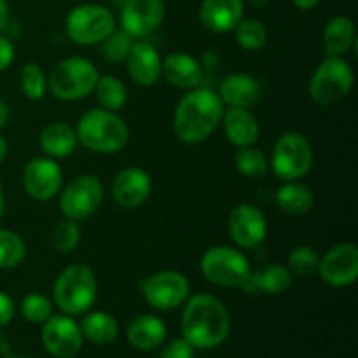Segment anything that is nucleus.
Wrapping results in <instances>:
<instances>
[{"instance_id": "46", "label": "nucleus", "mask_w": 358, "mask_h": 358, "mask_svg": "<svg viewBox=\"0 0 358 358\" xmlns=\"http://www.w3.org/2000/svg\"><path fill=\"white\" fill-rule=\"evenodd\" d=\"M3 212H6V198H3L2 185H0V217L3 215Z\"/></svg>"}, {"instance_id": "45", "label": "nucleus", "mask_w": 358, "mask_h": 358, "mask_svg": "<svg viewBox=\"0 0 358 358\" xmlns=\"http://www.w3.org/2000/svg\"><path fill=\"white\" fill-rule=\"evenodd\" d=\"M7 150H9V147H7L6 138H3V136H0V163H2V161L6 159Z\"/></svg>"}, {"instance_id": "47", "label": "nucleus", "mask_w": 358, "mask_h": 358, "mask_svg": "<svg viewBox=\"0 0 358 358\" xmlns=\"http://www.w3.org/2000/svg\"><path fill=\"white\" fill-rule=\"evenodd\" d=\"M3 358H31V357H24V355H13V353H9V355H6Z\"/></svg>"}, {"instance_id": "36", "label": "nucleus", "mask_w": 358, "mask_h": 358, "mask_svg": "<svg viewBox=\"0 0 358 358\" xmlns=\"http://www.w3.org/2000/svg\"><path fill=\"white\" fill-rule=\"evenodd\" d=\"M21 315L30 324H44L52 315L51 301L42 294H28L21 301Z\"/></svg>"}, {"instance_id": "15", "label": "nucleus", "mask_w": 358, "mask_h": 358, "mask_svg": "<svg viewBox=\"0 0 358 358\" xmlns=\"http://www.w3.org/2000/svg\"><path fill=\"white\" fill-rule=\"evenodd\" d=\"M166 7L163 0H126L121 7L119 23L133 38L147 37L163 23Z\"/></svg>"}, {"instance_id": "1", "label": "nucleus", "mask_w": 358, "mask_h": 358, "mask_svg": "<svg viewBox=\"0 0 358 358\" xmlns=\"http://www.w3.org/2000/svg\"><path fill=\"white\" fill-rule=\"evenodd\" d=\"M231 331L226 306L210 294H196L185 301L182 336L194 350H213L222 345Z\"/></svg>"}, {"instance_id": "22", "label": "nucleus", "mask_w": 358, "mask_h": 358, "mask_svg": "<svg viewBox=\"0 0 358 358\" xmlns=\"http://www.w3.org/2000/svg\"><path fill=\"white\" fill-rule=\"evenodd\" d=\"M219 98L229 107L250 108L261 98V84L255 77L247 73H233L220 84Z\"/></svg>"}, {"instance_id": "31", "label": "nucleus", "mask_w": 358, "mask_h": 358, "mask_svg": "<svg viewBox=\"0 0 358 358\" xmlns=\"http://www.w3.org/2000/svg\"><path fill=\"white\" fill-rule=\"evenodd\" d=\"M234 37L240 48L247 49V51H257V49L264 48L268 42V30H266L264 23L259 20H241L234 28Z\"/></svg>"}, {"instance_id": "3", "label": "nucleus", "mask_w": 358, "mask_h": 358, "mask_svg": "<svg viewBox=\"0 0 358 358\" xmlns=\"http://www.w3.org/2000/svg\"><path fill=\"white\" fill-rule=\"evenodd\" d=\"M77 142L98 154L121 152L129 138L126 122L115 112L93 108L79 119Z\"/></svg>"}, {"instance_id": "2", "label": "nucleus", "mask_w": 358, "mask_h": 358, "mask_svg": "<svg viewBox=\"0 0 358 358\" xmlns=\"http://www.w3.org/2000/svg\"><path fill=\"white\" fill-rule=\"evenodd\" d=\"M224 103L208 87L189 90L178 101L173 114V131L185 143H199L208 138L222 121Z\"/></svg>"}, {"instance_id": "39", "label": "nucleus", "mask_w": 358, "mask_h": 358, "mask_svg": "<svg viewBox=\"0 0 358 358\" xmlns=\"http://www.w3.org/2000/svg\"><path fill=\"white\" fill-rule=\"evenodd\" d=\"M14 62V44L10 38L0 35V72L9 69Z\"/></svg>"}, {"instance_id": "28", "label": "nucleus", "mask_w": 358, "mask_h": 358, "mask_svg": "<svg viewBox=\"0 0 358 358\" xmlns=\"http://www.w3.org/2000/svg\"><path fill=\"white\" fill-rule=\"evenodd\" d=\"M80 332L83 338L94 345H110L115 341L119 334V324L110 313L105 311H93L87 313L80 322Z\"/></svg>"}, {"instance_id": "12", "label": "nucleus", "mask_w": 358, "mask_h": 358, "mask_svg": "<svg viewBox=\"0 0 358 358\" xmlns=\"http://www.w3.org/2000/svg\"><path fill=\"white\" fill-rule=\"evenodd\" d=\"M42 343L48 353L55 358H73L83 350V332L79 324L69 315H55L44 322Z\"/></svg>"}, {"instance_id": "30", "label": "nucleus", "mask_w": 358, "mask_h": 358, "mask_svg": "<svg viewBox=\"0 0 358 358\" xmlns=\"http://www.w3.org/2000/svg\"><path fill=\"white\" fill-rule=\"evenodd\" d=\"M234 164H236V170L248 178L264 177L269 170V163L262 150L254 145L238 147L234 154Z\"/></svg>"}, {"instance_id": "27", "label": "nucleus", "mask_w": 358, "mask_h": 358, "mask_svg": "<svg viewBox=\"0 0 358 358\" xmlns=\"http://www.w3.org/2000/svg\"><path fill=\"white\" fill-rule=\"evenodd\" d=\"M278 210L289 215H303L308 213L315 205V194L308 185L299 184L296 180L287 182L278 189L275 196Z\"/></svg>"}, {"instance_id": "4", "label": "nucleus", "mask_w": 358, "mask_h": 358, "mask_svg": "<svg viewBox=\"0 0 358 358\" xmlns=\"http://www.w3.org/2000/svg\"><path fill=\"white\" fill-rule=\"evenodd\" d=\"M96 299V276L86 264H70L55 283V303L69 317L83 315Z\"/></svg>"}, {"instance_id": "35", "label": "nucleus", "mask_w": 358, "mask_h": 358, "mask_svg": "<svg viewBox=\"0 0 358 358\" xmlns=\"http://www.w3.org/2000/svg\"><path fill=\"white\" fill-rule=\"evenodd\" d=\"M21 90L30 100H42L48 91V79L37 63H27L21 69Z\"/></svg>"}, {"instance_id": "6", "label": "nucleus", "mask_w": 358, "mask_h": 358, "mask_svg": "<svg viewBox=\"0 0 358 358\" xmlns=\"http://www.w3.org/2000/svg\"><path fill=\"white\" fill-rule=\"evenodd\" d=\"M355 73L341 56H329L318 65L310 80V98L320 107H329L350 94Z\"/></svg>"}, {"instance_id": "44", "label": "nucleus", "mask_w": 358, "mask_h": 358, "mask_svg": "<svg viewBox=\"0 0 358 358\" xmlns=\"http://www.w3.org/2000/svg\"><path fill=\"white\" fill-rule=\"evenodd\" d=\"M7 119H9V108H7V105L0 100V128L6 126Z\"/></svg>"}, {"instance_id": "20", "label": "nucleus", "mask_w": 358, "mask_h": 358, "mask_svg": "<svg viewBox=\"0 0 358 358\" xmlns=\"http://www.w3.org/2000/svg\"><path fill=\"white\" fill-rule=\"evenodd\" d=\"M161 76L175 87L194 90L203 80V66L185 52H171L161 62Z\"/></svg>"}, {"instance_id": "38", "label": "nucleus", "mask_w": 358, "mask_h": 358, "mask_svg": "<svg viewBox=\"0 0 358 358\" xmlns=\"http://www.w3.org/2000/svg\"><path fill=\"white\" fill-rule=\"evenodd\" d=\"M159 358H194V348L184 338L173 339L164 345Z\"/></svg>"}, {"instance_id": "19", "label": "nucleus", "mask_w": 358, "mask_h": 358, "mask_svg": "<svg viewBox=\"0 0 358 358\" xmlns=\"http://www.w3.org/2000/svg\"><path fill=\"white\" fill-rule=\"evenodd\" d=\"M126 63L129 76L138 86L150 87L161 79V56L149 42H135Z\"/></svg>"}, {"instance_id": "7", "label": "nucleus", "mask_w": 358, "mask_h": 358, "mask_svg": "<svg viewBox=\"0 0 358 358\" xmlns=\"http://www.w3.org/2000/svg\"><path fill=\"white\" fill-rule=\"evenodd\" d=\"M65 30L73 44H100L115 30V17L100 3H80L66 16Z\"/></svg>"}, {"instance_id": "5", "label": "nucleus", "mask_w": 358, "mask_h": 358, "mask_svg": "<svg viewBox=\"0 0 358 358\" xmlns=\"http://www.w3.org/2000/svg\"><path fill=\"white\" fill-rule=\"evenodd\" d=\"M98 77L100 73L93 62L83 56H70L52 69L48 79V87L58 100L76 101L93 93Z\"/></svg>"}, {"instance_id": "8", "label": "nucleus", "mask_w": 358, "mask_h": 358, "mask_svg": "<svg viewBox=\"0 0 358 358\" xmlns=\"http://www.w3.org/2000/svg\"><path fill=\"white\" fill-rule=\"evenodd\" d=\"M203 276L213 285L243 287L250 278L252 268L247 257L233 247H213L203 254L199 261Z\"/></svg>"}, {"instance_id": "9", "label": "nucleus", "mask_w": 358, "mask_h": 358, "mask_svg": "<svg viewBox=\"0 0 358 358\" xmlns=\"http://www.w3.org/2000/svg\"><path fill=\"white\" fill-rule=\"evenodd\" d=\"M311 164L313 150L306 136L297 131H287L276 140L269 166L280 180L290 182L304 177Z\"/></svg>"}, {"instance_id": "13", "label": "nucleus", "mask_w": 358, "mask_h": 358, "mask_svg": "<svg viewBox=\"0 0 358 358\" xmlns=\"http://www.w3.org/2000/svg\"><path fill=\"white\" fill-rule=\"evenodd\" d=\"M63 185V173L59 164L51 157H34L23 170V187L35 201H49Z\"/></svg>"}, {"instance_id": "21", "label": "nucleus", "mask_w": 358, "mask_h": 358, "mask_svg": "<svg viewBox=\"0 0 358 358\" xmlns=\"http://www.w3.org/2000/svg\"><path fill=\"white\" fill-rule=\"evenodd\" d=\"M222 122L227 140L236 147L254 145L261 135L257 119L248 108L229 107L222 114Z\"/></svg>"}, {"instance_id": "25", "label": "nucleus", "mask_w": 358, "mask_h": 358, "mask_svg": "<svg viewBox=\"0 0 358 358\" xmlns=\"http://www.w3.org/2000/svg\"><path fill=\"white\" fill-rule=\"evenodd\" d=\"M292 285V273L287 266L282 264H266L259 271L250 273V278L241 289L245 292H264L276 296L283 294Z\"/></svg>"}, {"instance_id": "29", "label": "nucleus", "mask_w": 358, "mask_h": 358, "mask_svg": "<svg viewBox=\"0 0 358 358\" xmlns=\"http://www.w3.org/2000/svg\"><path fill=\"white\" fill-rule=\"evenodd\" d=\"M93 91L96 93L100 107L105 110H119V108L124 107L126 100H128V90H126L124 83L114 76L98 77V83Z\"/></svg>"}, {"instance_id": "18", "label": "nucleus", "mask_w": 358, "mask_h": 358, "mask_svg": "<svg viewBox=\"0 0 358 358\" xmlns=\"http://www.w3.org/2000/svg\"><path fill=\"white\" fill-rule=\"evenodd\" d=\"M243 0H203L199 21L213 34H227L243 20Z\"/></svg>"}, {"instance_id": "32", "label": "nucleus", "mask_w": 358, "mask_h": 358, "mask_svg": "<svg viewBox=\"0 0 358 358\" xmlns=\"http://www.w3.org/2000/svg\"><path fill=\"white\" fill-rule=\"evenodd\" d=\"M27 245L9 229H0V269H13L23 262Z\"/></svg>"}, {"instance_id": "43", "label": "nucleus", "mask_w": 358, "mask_h": 358, "mask_svg": "<svg viewBox=\"0 0 358 358\" xmlns=\"http://www.w3.org/2000/svg\"><path fill=\"white\" fill-rule=\"evenodd\" d=\"M10 353V343L6 336L0 332V357H6Z\"/></svg>"}, {"instance_id": "40", "label": "nucleus", "mask_w": 358, "mask_h": 358, "mask_svg": "<svg viewBox=\"0 0 358 358\" xmlns=\"http://www.w3.org/2000/svg\"><path fill=\"white\" fill-rule=\"evenodd\" d=\"M14 317V303L6 292L0 290V329L6 327Z\"/></svg>"}, {"instance_id": "11", "label": "nucleus", "mask_w": 358, "mask_h": 358, "mask_svg": "<svg viewBox=\"0 0 358 358\" xmlns=\"http://www.w3.org/2000/svg\"><path fill=\"white\" fill-rule=\"evenodd\" d=\"M143 299L154 310L170 311L182 306L189 299L191 283L178 271H159L142 282Z\"/></svg>"}, {"instance_id": "17", "label": "nucleus", "mask_w": 358, "mask_h": 358, "mask_svg": "<svg viewBox=\"0 0 358 358\" xmlns=\"http://www.w3.org/2000/svg\"><path fill=\"white\" fill-rule=\"evenodd\" d=\"M152 180L145 170L138 166L124 168L112 182V198L121 208H138L149 199Z\"/></svg>"}, {"instance_id": "24", "label": "nucleus", "mask_w": 358, "mask_h": 358, "mask_svg": "<svg viewBox=\"0 0 358 358\" xmlns=\"http://www.w3.org/2000/svg\"><path fill=\"white\" fill-rule=\"evenodd\" d=\"M38 145L42 152L51 159H63L69 157L77 147V133L66 122H51L42 129L38 136Z\"/></svg>"}, {"instance_id": "41", "label": "nucleus", "mask_w": 358, "mask_h": 358, "mask_svg": "<svg viewBox=\"0 0 358 358\" xmlns=\"http://www.w3.org/2000/svg\"><path fill=\"white\" fill-rule=\"evenodd\" d=\"M9 23V3L7 0H0V31L6 30Z\"/></svg>"}, {"instance_id": "42", "label": "nucleus", "mask_w": 358, "mask_h": 358, "mask_svg": "<svg viewBox=\"0 0 358 358\" xmlns=\"http://www.w3.org/2000/svg\"><path fill=\"white\" fill-rule=\"evenodd\" d=\"M292 3L297 7V9L310 10L313 9V7H317L318 3H320V0H292Z\"/></svg>"}, {"instance_id": "14", "label": "nucleus", "mask_w": 358, "mask_h": 358, "mask_svg": "<svg viewBox=\"0 0 358 358\" xmlns=\"http://www.w3.org/2000/svg\"><path fill=\"white\" fill-rule=\"evenodd\" d=\"M227 227L231 240L241 248L261 247L268 234L264 213L250 203H241L231 210Z\"/></svg>"}, {"instance_id": "23", "label": "nucleus", "mask_w": 358, "mask_h": 358, "mask_svg": "<svg viewBox=\"0 0 358 358\" xmlns=\"http://www.w3.org/2000/svg\"><path fill=\"white\" fill-rule=\"evenodd\" d=\"M126 338L133 348L140 352H150L159 348L166 339V325L154 315H140L128 325Z\"/></svg>"}, {"instance_id": "10", "label": "nucleus", "mask_w": 358, "mask_h": 358, "mask_svg": "<svg viewBox=\"0 0 358 358\" xmlns=\"http://www.w3.org/2000/svg\"><path fill=\"white\" fill-rule=\"evenodd\" d=\"M59 196V210L70 220H84L93 215L103 201V184L94 175H79L65 185Z\"/></svg>"}, {"instance_id": "16", "label": "nucleus", "mask_w": 358, "mask_h": 358, "mask_svg": "<svg viewBox=\"0 0 358 358\" xmlns=\"http://www.w3.org/2000/svg\"><path fill=\"white\" fill-rule=\"evenodd\" d=\"M318 273L327 285L350 287L358 278V248L355 243H341L320 259Z\"/></svg>"}, {"instance_id": "26", "label": "nucleus", "mask_w": 358, "mask_h": 358, "mask_svg": "<svg viewBox=\"0 0 358 358\" xmlns=\"http://www.w3.org/2000/svg\"><path fill=\"white\" fill-rule=\"evenodd\" d=\"M355 23L348 16H334L324 30V49L329 56H343L355 42Z\"/></svg>"}, {"instance_id": "33", "label": "nucleus", "mask_w": 358, "mask_h": 358, "mask_svg": "<svg viewBox=\"0 0 358 358\" xmlns=\"http://www.w3.org/2000/svg\"><path fill=\"white\" fill-rule=\"evenodd\" d=\"M51 247L59 254H69L76 250L80 241V227L76 220H59L51 231Z\"/></svg>"}, {"instance_id": "34", "label": "nucleus", "mask_w": 358, "mask_h": 358, "mask_svg": "<svg viewBox=\"0 0 358 358\" xmlns=\"http://www.w3.org/2000/svg\"><path fill=\"white\" fill-rule=\"evenodd\" d=\"M290 273H296L299 276H311L313 273L318 271V264H320V257L317 252L308 245H299V247L292 248L287 259Z\"/></svg>"}, {"instance_id": "37", "label": "nucleus", "mask_w": 358, "mask_h": 358, "mask_svg": "<svg viewBox=\"0 0 358 358\" xmlns=\"http://www.w3.org/2000/svg\"><path fill=\"white\" fill-rule=\"evenodd\" d=\"M133 37L126 34L124 30L112 31L107 38L103 41V56L110 63H121L128 58L129 51H131Z\"/></svg>"}]
</instances>
